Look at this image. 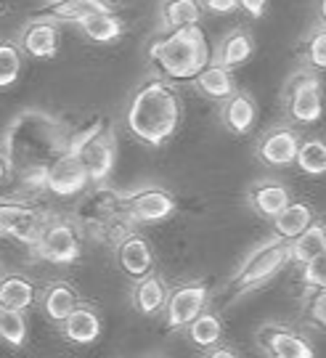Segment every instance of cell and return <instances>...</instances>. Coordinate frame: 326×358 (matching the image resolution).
I'll return each mask as SVG.
<instances>
[{
    "label": "cell",
    "instance_id": "6da1fadb",
    "mask_svg": "<svg viewBox=\"0 0 326 358\" xmlns=\"http://www.w3.org/2000/svg\"><path fill=\"white\" fill-rule=\"evenodd\" d=\"M72 146V133L59 117L48 112H22L6 128L0 157L6 159L8 176L29 192H45V178L53 162Z\"/></svg>",
    "mask_w": 326,
    "mask_h": 358
},
{
    "label": "cell",
    "instance_id": "7a4b0ae2",
    "mask_svg": "<svg viewBox=\"0 0 326 358\" xmlns=\"http://www.w3.org/2000/svg\"><path fill=\"white\" fill-rule=\"evenodd\" d=\"M183 115V103L178 90L167 80L143 83L127 103V130L149 146H164L176 136Z\"/></svg>",
    "mask_w": 326,
    "mask_h": 358
},
{
    "label": "cell",
    "instance_id": "3957f363",
    "mask_svg": "<svg viewBox=\"0 0 326 358\" xmlns=\"http://www.w3.org/2000/svg\"><path fill=\"white\" fill-rule=\"evenodd\" d=\"M151 64L167 80H197L204 66L213 62V51L201 27H183L167 32L164 38L151 43Z\"/></svg>",
    "mask_w": 326,
    "mask_h": 358
},
{
    "label": "cell",
    "instance_id": "277c9868",
    "mask_svg": "<svg viewBox=\"0 0 326 358\" xmlns=\"http://www.w3.org/2000/svg\"><path fill=\"white\" fill-rule=\"evenodd\" d=\"M75 213L80 226L104 244L117 247L127 234H133L130 231L133 220L125 210V194L106 183H96L93 189H85L80 194Z\"/></svg>",
    "mask_w": 326,
    "mask_h": 358
},
{
    "label": "cell",
    "instance_id": "5b68a950",
    "mask_svg": "<svg viewBox=\"0 0 326 358\" xmlns=\"http://www.w3.org/2000/svg\"><path fill=\"white\" fill-rule=\"evenodd\" d=\"M69 152L83 162L88 173L90 183H104L109 178L117 159V138H114V125L109 120H96L90 128L72 136Z\"/></svg>",
    "mask_w": 326,
    "mask_h": 358
},
{
    "label": "cell",
    "instance_id": "8992f818",
    "mask_svg": "<svg viewBox=\"0 0 326 358\" xmlns=\"http://www.w3.org/2000/svg\"><path fill=\"white\" fill-rule=\"evenodd\" d=\"M289 263V242L284 239H268L260 247H255L250 255L244 257V263L231 279V292L247 294L252 289H260L276 276L278 271Z\"/></svg>",
    "mask_w": 326,
    "mask_h": 358
},
{
    "label": "cell",
    "instance_id": "52a82bcc",
    "mask_svg": "<svg viewBox=\"0 0 326 358\" xmlns=\"http://www.w3.org/2000/svg\"><path fill=\"white\" fill-rule=\"evenodd\" d=\"M287 115L297 125H313L324 115V85L316 72H300L284 90Z\"/></svg>",
    "mask_w": 326,
    "mask_h": 358
},
{
    "label": "cell",
    "instance_id": "ba28073f",
    "mask_svg": "<svg viewBox=\"0 0 326 358\" xmlns=\"http://www.w3.org/2000/svg\"><path fill=\"white\" fill-rule=\"evenodd\" d=\"M32 252L48 263H77L83 255V242H80V234L69 220L62 217H53L45 220V226L40 231L38 242L32 244Z\"/></svg>",
    "mask_w": 326,
    "mask_h": 358
},
{
    "label": "cell",
    "instance_id": "9c48e42d",
    "mask_svg": "<svg viewBox=\"0 0 326 358\" xmlns=\"http://www.w3.org/2000/svg\"><path fill=\"white\" fill-rule=\"evenodd\" d=\"M207 297L210 289L204 282H180L173 289H167V300H164V319L167 327L178 332L186 329L191 321L199 316L201 310H207Z\"/></svg>",
    "mask_w": 326,
    "mask_h": 358
},
{
    "label": "cell",
    "instance_id": "30bf717a",
    "mask_svg": "<svg viewBox=\"0 0 326 358\" xmlns=\"http://www.w3.org/2000/svg\"><path fill=\"white\" fill-rule=\"evenodd\" d=\"M176 194L162 186H143L125 194V210L133 223H162L176 213Z\"/></svg>",
    "mask_w": 326,
    "mask_h": 358
},
{
    "label": "cell",
    "instance_id": "8fae6325",
    "mask_svg": "<svg viewBox=\"0 0 326 358\" xmlns=\"http://www.w3.org/2000/svg\"><path fill=\"white\" fill-rule=\"evenodd\" d=\"M45 220L48 217L35 205L16 202V199H0V234H6V236H16L19 242L32 247L38 242Z\"/></svg>",
    "mask_w": 326,
    "mask_h": 358
},
{
    "label": "cell",
    "instance_id": "7c38bea8",
    "mask_svg": "<svg viewBox=\"0 0 326 358\" xmlns=\"http://www.w3.org/2000/svg\"><path fill=\"white\" fill-rule=\"evenodd\" d=\"M265 358H313L308 340L284 324H263L255 334Z\"/></svg>",
    "mask_w": 326,
    "mask_h": 358
},
{
    "label": "cell",
    "instance_id": "4fadbf2b",
    "mask_svg": "<svg viewBox=\"0 0 326 358\" xmlns=\"http://www.w3.org/2000/svg\"><path fill=\"white\" fill-rule=\"evenodd\" d=\"M88 186H90L88 173H85L83 162H80L72 152H66L64 157H59V159L53 162V167L48 170V178H45V192L56 194V196H64V199L80 196Z\"/></svg>",
    "mask_w": 326,
    "mask_h": 358
},
{
    "label": "cell",
    "instance_id": "5bb4252c",
    "mask_svg": "<svg viewBox=\"0 0 326 358\" xmlns=\"http://www.w3.org/2000/svg\"><path fill=\"white\" fill-rule=\"evenodd\" d=\"M300 133L292 128H271L257 141V157L268 167H287L295 165V157L300 149Z\"/></svg>",
    "mask_w": 326,
    "mask_h": 358
},
{
    "label": "cell",
    "instance_id": "9a60e30c",
    "mask_svg": "<svg viewBox=\"0 0 326 358\" xmlns=\"http://www.w3.org/2000/svg\"><path fill=\"white\" fill-rule=\"evenodd\" d=\"M114 255H117L120 271L130 276L133 282L143 279L146 273L154 271V252H151L149 242L139 234H127L125 239L114 247Z\"/></svg>",
    "mask_w": 326,
    "mask_h": 358
},
{
    "label": "cell",
    "instance_id": "2e32d148",
    "mask_svg": "<svg viewBox=\"0 0 326 358\" xmlns=\"http://www.w3.org/2000/svg\"><path fill=\"white\" fill-rule=\"evenodd\" d=\"M62 43V29L50 19H32L22 29V51L35 59H53Z\"/></svg>",
    "mask_w": 326,
    "mask_h": 358
},
{
    "label": "cell",
    "instance_id": "e0dca14e",
    "mask_svg": "<svg viewBox=\"0 0 326 358\" xmlns=\"http://www.w3.org/2000/svg\"><path fill=\"white\" fill-rule=\"evenodd\" d=\"M247 202L260 217L274 220L292 202V194L281 180H260L247 192Z\"/></svg>",
    "mask_w": 326,
    "mask_h": 358
},
{
    "label": "cell",
    "instance_id": "ac0fdd59",
    "mask_svg": "<svg viewBox=\"0 0 326 358\" xmlns=\"http://www.w3.org/2000/svg\"><path fill=\"white\" fill-rule=\"evenodd\" d=\"M130 300L141 316H157L160 310H164V300H167V284L160 273H146L143 279L133 282L130 289Z\"/></svg>",
    "mask_w": 326,
    "mask_h": 358
},
{
    "label": "cell",
    "instance_id": "d6986e66",
    "mask_svg": "<svg viewBox=\"0 0 326 358\" xmlns=\"http://www.w3.org/2000/svg\"><path fill=\"white\" fill-rule=\"evenodd\" d=\"M220 120L231 133L236 136H250L257 122V103L250 93H234L228 101H223Z\"/></svg>",
    "mask_w": 326,
    "mask_h": 358
},
{
    "label": "cell",
    "instance_id": "ffe728a7",
    "mask_svg": "<svg viewBox=\"0 0 326 358\" xmlns=\"http://www.w3.org/2000/svg\"><path fill=\"white\" fill-rule=\"evenodd\" d=\"M62 334L75 345H90L101 334V316L90 306H80L62 321Z\"/></svg>",
    "mask_w": 326,
    "mask_h": 358
},
{
    "label": "cell",
    "instance_id": "44dd1931",
    "mask_svg": "<svg viewBox=\"0 0 326 358\" xmlns=\"http://www.w3.org/2000/svg\"><path fill=\"white\" fill-rule=\"evenodd\" d=\"M35 300H38V289L32 279H27L22 273L0 276V310L24 313L29 306H35Z\"/></svg>",
    "mask_w": 326,
    "mask_h": 358
},
{
    "label": "cell",
    "instance_id": "7402d4cb",
    "mask_svg": "<svg viewBox=\"0 0 326 358\" xmlns=\"http://www.w3.org/2000/svg\"><path fill=\"white\" fill-rule=\"evenodd\" d=\"M80 306V297H77L75 287L66 282H50L43 294H40V308H43V313L48 316L50 321H56V324H62L75 308Z\"/></svg>",
    "mask_w": 326,
    "mask_h": 358
},
{
    "label": "cell",
    "instance_id": "603a6c76",
    "mask_svg": "<svg viewBox=\"0 0 326 358\" xmlns=\"http://www.w3.org/2000/svg\"><path fill=\"white\" fill-rule=\"evenodd\" d=\"M316 223L313 207L305 205V202H289L276 217H274V226H276V236L284 239V242H292L297 239L300 234L311 229Z\"/></svg>",
    "mask_w": 326,
    "mask_h": 358
},
{
    "label": "cell",
    "instance_id": "cb8c5ba5",
    "mask_svg": "<svg viewBox=\"0 0 326 358\" xmlns=\"http://www.w3.org/2000/svg\"><path fill=\"white\" fill-rule=\"evenodd\" d=\"M255 53V38H252L247 29H234L215 53V64H220L223 69H236V66L247 64Z\"/></svg>",
    "mask_w": 326,
    "mask_h": 358
},
{
    "label": "cell",
    "instance_id": "d4e9b609",
    "mask_svg": "<svg viewBox=\"0 0 326 358\" xmlns=\"http://www.w3.org/2000/svg\"><path fill=\"white\" fill-rule=\"evenodd\" d=\"M326 255V229L324 223H313L311 229L300 234L297 239L289 242V263H297V266H305L316 257Z\"/></svg>",
    "mask_w": 326,
    "mask_h": 358
},
{
    "label": "cell",
    "instance_id": "484cf974",
    "mask_svg": "<svg viewBox=\"0 0 326 358\" xmlns=\"http://www.w3.org/2000/svg\"><path fill=\"white\" fill-rule=\"evenodd\" d=\"M194 83H197L199 93H204V96L213 99V101H228V99L236 93L234 75H231L228 69H223L220 64H215V62H210V64L204 66Z\"/></svg>",
    "mask_w": 326,
    "mask_h": 358
},
{
    "label": "cell",
    "instance_id": "4316f807",
    "mask_svg": "<svg viewBox=\"0 0 326 358\" xmlns=\"http://www.w3.org/2000/svg\"><path fill=\"white\" fill-rule=\"evenodd\" d=\"M109 6L104 0H56V3H45V19L50 22H75L80 24L83 19H88L93 13L106 11Z\"/></svg>",
    "mask_w": 326,
    "mask_h": 358
},
{
    "label": "cell",
    "instance_id": "83f0119b",
    "mask_svg": "<svg viewBox=\"0 0 326 358\" xmlns=\"http://www.w3.org/2000/svg\"><path fill=\"white\" fill-rule=\"evenodd\" d=\"M77 27H80V32L88 40H93V43H112V40H117L125 32V22H122L112 8L93 13L88 19H83Z\"/></svg>",
    "mask_w": 326,
    "mask_h": 358
},
{
    "label": "cell",
    "instance_id": "f1b7e54d",
    "mask_svg": "<svg viewBox=\"0 0 326 358\" xmlns=\"http://www.w3.org/2000/svg\"><path fill=\"white\" fill-rule=\"evenodd\" d=\"M186 329H188V340H191L194 345L210 350V348L218 345L220 337H223V321H220V316L213 313V310H201Z\"/></svg>",
    "mask_w": 326,
    "mask_h": 358
},
{
    "label": "cell",
    "instance_id": "f546056e",
    "mask_svg": "<svg viewBox=\"0 0 326 358\" xmlns=\"http://www.w3.org/2000/svg\"><path fill=\"white\" fill-rule=\"evenodd\" d=\"M201 19V3L197 0H173L162 6V24L164 29H183V27H197Z\"/></svg>",
    "mask_w": 326,
    "mask_h": 358
},
{
    "label": "cell",
    "instance_id": "4dcf8cb0",
    "mask_svg": "<svg viewBox=\"0 0 326 358\" xmlns=\"http://www.w3.org/2000/svg\"><path fill=\"white\" fill-rule=\"evenodd\" d=\"M295 162L305 176H324L326 173V143L321 138H305L300 141Z\"/></svg>",
    "mask_w": 326,
    "mask_h": 358
},
{
    "label": "cell",
    "instance_id": "1f68e13d",
    "mask_svg": "<svg viewBox=\"0 0 326 358\" xmlns=\"http://www.w3.org/2000/svg\"><path fill=\"white\" fill-rule=\"evenodd\" d=\"M24 66V53L16 43H0V88L13 85Z\"/></svg>",
    "mask_w": 326,
    "mask_h": 358
},
{
    "label": "cell",
    "instance_id": "d6a6232c",
    "mask_svg": "<svg viewBox=\"0 0 326 358\" xmlns=\"http://www.w3.org/2000/svg\"><path fill=\"white\" fill-rule=\"evenodd\" d=\"M0 340L11 348H22L27 340V319L16 310H0Z\"/></svg>",
    "mask_w": 326,
    "mask_h": 358
},
{
    "label": "cell",
    "instance_id": "836d02e7",
    "mask_svg": "<svg viewBox=\"0 0 326 358\" xmlns=\"http://www.w3.org/2000/svg\"><path fill=\"white\" fill-rule=\"evenodd\" d=\"M302 56H305V62L311 64V69H324L326 66V32L318 27L316 32H311V38L305 43V48H302Z\"/></svg>",
    "mask_w": 326,
    "mask_h": 358
},
{
    "label": "cell",
    "instance_id": "e575fe53",
    "mask_svg": "<svg viewBox=\"0 0 326 358\" xmlns=\"http://www.w3.org/2000/svg\"><path fill=\"white\" fill-rule=\"evenodd\" d=\"M302 316L311 321L313 327H324L326 324V289H311L305 297V306H302Z\"/></svg>",
    "mask_w": 326,
    "mask_h": 358
},
{
    "label": "cell",
    "instance_id": "d590c367",
    "mask_svg": "<svg viewBox=\"0 0 326 358\" xmlns=\"http://www.w3.org/2000/svg\"><path fill=\"white\" fill-rule=\"evenodd\" d=\"M302 284L311 289H324L326 284V257H316L302 266Z\"/></svg>",
    "mask_w": 326,
    "mask_h": 358
},
{
    "label": "cell",
    "instance_id": "8d00e7d4",
    "mask_svg": "<svg viewBox=\"0 0 326 358\" xmlns=\"http://www.w3.org/2000/svg\"><path fill=\"white\" fill-rule=\"evenodd\" d=\"M204 8H210L213 13H234L239 11V0H207Z\"/></svg>",
    "mask_w": 326,
    "mask_h": 358
},
{
    "label": "cell",
    "instance_id": "74e56055",
    "mask_svg": "<svg viewBox=\"0 0 326 358\" xmlns=\"http://www.w3.org/2000/svg\"><path fill=\"white\" fill-rule=\"evenodd\" d=\"M239 8H244V11L250 13V16H255V19H260L265 13V8H268V3H265V0H241Z\"/></svg>",
    "mask_w": 326,
    "mask_h": 358
},
{
    "label": "cell",
    "instance_id": "f35d334b",
    "mask_svg": "<svg viewBox=\"0 0 326 358\" xmlns=\"http://www.w3.org/2000/svg\"><path fill=\"white\" fill-rule=\"evenodd\" d=\"M204 358H239V353L234 350V348H228V345H215V348H210V350L204 353Z\"/></svg>",
    "mask_w": 326,
    "mask_h": 358
},
{
    "label": "cell",
    "instance_id": "ab89813d",
    "mask_svg": "<svg viewBox=\"0 0 326 358\" xmlns=\"http://www.w3.org/2000/svg\"><path fill=\"white\" fill-rule=\"evenodd\" d=\"M6 178H8V167H6V159L0 157V183H3Z\"/></svg>",
    "mask_w": 326,
    "mask_h": 358
}]
</instances>
